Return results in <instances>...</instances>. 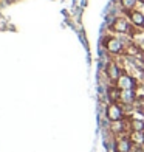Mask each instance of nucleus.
Returning <instances> with one entry per match:
<instances>
[{"label":"nucleus","instance_id":"7ed1b4c3","mask_svg":"<svg viewBox=\"0 0 144 152\" xmlns=\"http://www.w3.org/2000/svg\"><path fill=\"white\" fill-rule=\"evenodd\" d=\"M129 16H130V20L135 26H141L144 28V14H141L140 11H129Z\"/></svg>","mask_w":144,"mask_h":152},{"label":"nucleus","instance_id":"f257e3e1","mask_svg":"<svg viewBox=\"0 0 144 152\" xmlns=\"http://www.w3.org/2000/svg\"><path fill=\"white\" fill-rule=\"evenodd\" d=\"M107 118L110 120L112 123L122 120V110H121V107L116 104V102H112V104L107 107Z\"/></svg>","mask_w":144,"mask_h":152},{"label":"nucleus","instance_id":"0eeeda50","mask_svg":"<svg viewBox=\"0 0 144 152\" xmlns=\"http://www.w3.org/2000/svg\"><path fill=\"white\" fill-rule=\"evenodd\" d=\"M119 86L122 87V88H132L133 86H135V82H133V79L132 78H127V76H122V78H119Z\"/></svg>","mask_w":144,"mask_h":152},{"label":"nucleus","instance_id":"f03ea898","mask_svg":"<svg viewBox=\"0 0 144 152\" xmlns=\"http://www.w3.org/2000/svg\"><path fill=\"white\" fill-rule=\"evenodd\" d=\"M105 47H107V50L116 54V53H121L122 50V44L119 42L118 39H115V37H110V39H107V42H105Z\"/></svg>","mask_w":144,"mask_h":152},{"label":"nucleus","instance_id":"9d476101","mask_svg":"<svg viewBox=\"0 0 144 152\" xmlns=\"http://www.w3.org/2000/svg\"><path fill=\"white\" fill-rule=\"evenodd\" d=\"M136 2H138V0H121V5L124 6L126 10H133L135 8V5H136Z\"/></svg>","mask_w":144,"mask_h":152},{"label":"nucleus","instance_id":"39448f33","mask_svg":"<svg viewBox=\"0 0 144 152\" xmlns=\"http://www.w3.org/2000/svg\"><path fill=\"white\" fill-rule=\"evenodd\" d=\"M107 76L110 78V81H119V78H121V75H119V68L116 67L115 64H108V67H107Z\"/></svg>","mask_w":144,"mask_h":152},{"label":"nucleus","instance_id":"20e7f679","mask_svg":"<svg viewBox=\"0 0 144 152\" xmlns=\"http://www.w3.org/2000/svg\"><path fill=\"white\" fill-rule=\"evenodd\" d=\"M132 148V140L130 138H122L116 143V152H129Z\"/></svg>","mask_w":144,"mask_h":152},{"label":"nucleus","instance_id":"6e6552de","mask_svg":"<svg viewBox=\"0 0 144 152\" xmlns=\"http://www.w3.org/2000/svg\"><path fill=\"white\" fill-rule=\"evenodd\" d=\"M130 126H132L133 132H144V121L143 120H133Z\"/></svg>","mask_w":144,"mask_h":152},{"label":"nucleus","instance_id":"1a4fd4ad","mask_svg":"<svg viewBox=\"0 0 144 152\" xmlns=\"http://www.w3.org/2000/svg\"><path fill=\"white\" fill-rule=\"evenodd\" d=\"M121 92L118 90V88H115V87H112V88H108V98H110L113 102H116L119 98H121Z\"/></svg>","mask_w":144,"mask_h":152},{"label":"nucleus","instance_id":"423d86ee","mask_svg":"<svg viewBox=\"0 0 144 152\" xmlns=\"http://www.w3.org/2000/svg\"><path fill=\"white\" fill-rule=\"evenodd\" d=\"M113 28L118 31V33H129L130 26H129V23L126 22L124 19H116L115 23H113Z\"/></svg>","mask_w":144,"mask_h":152},{"label":"nucleus","instance_id":"9b49d317","mask_svg":"<svg viewBox=\"0 0 144 152\" xmlns=\"http://www.w3.org/2000/svg\"><path fill=\"white\" fill-rule=\"evenodd\" d=\"M130 140H133L135 143H144V132H133Z\"/></svg>","mask_w":144,"mask_h":152}]
</instances>
